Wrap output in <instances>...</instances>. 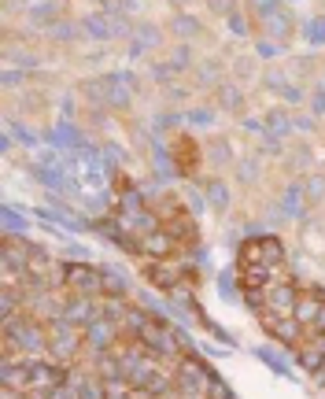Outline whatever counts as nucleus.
Segmentation results:
<instances>
[{"label": "nucleus", "mask_w": 325, "mask_h": 399, "mask_svg": "<svg viewBox=\"0 0 325 399\" xmlns=\"http://www.w3.org/2000/svg\"><path fill=\"white\" fill-rule=\"evenodd\" d=\"M292 126H296V130H303V133H310V130H315V115H296L292 111Z\"/></svg>", "instance_id": "nucleus-42"}, {"label": "nucleus", "mask_w": 325, "mask_h": 399, "mask_svg": "<svg viewBox=\"0 0 325 399\" xmlns=\"http://www.w3.org/2000/svg\"><path fill=\"white\" fill-rule=\"evenodd\" d=\"M281 4H300V0H281Z\"/></svg>", "instance_id": "nucleus-45"}, {"label": "nucleus", "mask_w": 325, "mask_h": 399, "mask_svg": "<svg viewBox=\"0 0 325 399\" xmlns=\"http://www.w3.org/2000/svg\"><path fill=\"white\" fill-rule=\"evenodd\" d=\"M277 52H281L277 41H270V37H255V56L259 59H274Z\"/></svg>", "instance_id": "nucleus-34"}, {"label": "nucleus", "mask_w": 325, "mask_h": 399, "mask_svg": "<svg viewBox=\"0 0 325 399\" xmlns=\"http://www.w3.org/2000/svg\"><path fill=\"white\" fill-rule=\"evenodd\" d=\"M226 67H222V59H203L200 67H196V78H200V85H222L226 78Z\"/></svg>", "instance_id": "nucleus-20"}, {"label": "nucleus", "mask_w": 325, "mask_h": 399, "mask_svg": "<svg viewBox=\"0 0 325 399\" xmlns=\"http://www.w3.org/2000/svg\"><path fill=\"white\" fill-rule=\"evenodd\" d=\"M248 8H252V15H255V19H266L270 11H277V8H281V0H248Z\"/></svg>", "instance_id": "nucleus-37"}, {"label": "nucleus", "mask_w": 325, "mask_h": 399, "mask_svg": "<svg viewBox=\"0 0 325 399\" xmlns=\"http://www.w3.org/2000/svg\"><path fill=\"white\" fill-rule=\"evenodd\" d=\"M255 318H259V326H263L274 340H281L284 347H300L303 337H307V329L296 321V314H270V311H263Z\"/></svg>", "instance_id": "nucleus-8"}, {"label": "nucleus", "mask_w": 325, "mask_h": 399, "mask_svg": "<svg viewBox=\"0 0 325 399\" xmlns=\"http://www.w3.org/2000/svg\"><path fill=\"white\" fill-rule=\"evenodd\" d=\"M171 34L181 37V41H196V37L203 34V22L196 15H189V11H178V15L171 19Z\"/></svg>", "instance_id": "nucleus-18"}, {"label": "nucleus", "mask_w": 325, "mask_h": 399, "mask_svg": "<svg viewBox=\"0 0 325 399\" xmlns=\"http://www.w3.org/2000/svg\"><path fill=\"white\" fill-rule=\"evenodd\" d=\"M215 370L196 355H185L174 366V381H178V396L181 399H207V389H211Z\"/></svg>", "instance_id": "nucleus-3"}, {"label": "nucleus", "mask_w": 325, "mask_h": 399, "mask_svg": "<svg viewBox=\"0 0 325 399\" xmlns=\"http://www.w3.org/2000/svg\"><path fill=\"white\" fill-rule=\"evenodd\" d=\"M34 4H41V0H34Z\"/></svg>", "instance_id": "nucleus-46"}, {"label": "nucleus", "mask_w": 325, "mask_h": 399, "mask_svg": "<svg viewBox=\"0 0 325 399\" xmlns=\"http://www.w3.org/2000/svg\"><path fill=\"white\" fill-rule=\"evenodd\" d=\"M63 292L67 296H103V270L93 263H67L63 270Z\"/></svg>", "instance_id": "nucleus-5"}, {"label": "nucleus", "mask_w": 325, "mask_h": 399, "mask_svg": "<svg viewBox=\"0 0 325 399\" xmlns=\"http://www.w3.org/2000/svg\"><path fill=\"white\" fill-rule=\"evenodd\" d=\"M207 399H237V396H233V389L215 373V377H211V389H207Z\"/></svg>", "instance_id": "nucleus-35"}, {"label": "nucleus", "mask_w": 325, "mask_h": 399, "mask_svg": "<svg viewBox=\"0 0 325 399\" xmlns=\"http://www.w3.org/2000/svg\"><path fill=\"white\" fill-rule=\"evenodd\" d=\"M166 63L174 67V74L189 71V67H192V45H189V41H181V45L174 48V52H171V59H166Z\"/></svg>", "instance_id": "nucleus-29"}, {"label": "nucleus", "mask_w": 325, "mask_h": 399, "mask_svg": "<svg viewBox=\"0 0 325 399\" xmlns=\"http://www.w3.org/2000/svg\"><path fill=\"white\" fill-rule=\"evenodd\" d=\"M56 19H59V8L56 4H45V0H41V4H34L30 15H26V22H34V27H48V22L56 27Z\"/></svg>", "instance_id": "nucleus-23"}, {"label": "nucleus", "mask_w": 325, "mask_h": 399, "mask_svg": "<svg viewBox=\"0 0 325 399\" xmlns=\"http://www.w3.org/2000/svg\"><path fill=\"white\" fill-rule=\"evenodd\" d=\"M296 321L307 333H325V289L322 285H303V296L296 303Z\"/></svg>", "instance_id": "nucleus-6"}, {"label": "nucleus", "mask_w": 325, "mask_h": 399, "mask_svg": "<svg viewBox=\"0 0 325 399\" xmlns=\"http://www.w3.org/2000/svg\"><path fill=\"white\" fill-rule=\"evenodd\" d=\"M237 263H255V266L277 270L281 263H289V259H284V244H281L274 233H266V237H248V240H240Z\"/></svg>", "instance_id": "nucleus-4"}, {"label": "nucleus", "mask_w": 325, "mask_h": 399, "mask_svg": "<svg viewBox=\"0 0 325 399\" xmlns=\"http://www.w3.org/2000/svg\"><path fill=\"white\" fill-rule=\"evenodd\" d=\"M292 71H296V74H303V78H307V74H315V59H310V56L296 59V63H292Z\"/></svg>", "instance_id": "nucleus-43"}, {"label": "nucleus", "mask_w": 325, "mask_h": 399, "mask_svg": "<svg viewBox=\"0 0 325 399\" xmlns=\"http://www.w3.org/2000/svg\"><path fill=\"white\" fill-rule=\"evenodd\" d=\"M63 318L71 321V326H78V329H89L93 321L100 318V300L96 296H67V307H63Z\"/></svg>", "instance_id": "nucleus-9"}, {"label": "nucleus", "mask_w": 325, "mask_h": 399, "mask_svg": "<svg viewBox=\"0 0 325 399\" xmlns=\"http://www.w3.org/2000/svg\"><path fill=\"white\" fill-rule=\"evenodd\" d=\"M255 63H259V56H240L237 63H233V74L248 82V78H255ZM237 78H233V82H237Z\"/></svg>", "instance_id": "nucleus-31"}, {"label": "nucleus", "mask_w": 325, "mask_h": 399, "mask_svg": "<svg viewBox=\"0 0 325 399\" xmlns=\"http://www.w3.org/2000/svg\"><path fill=\"white\" fill-rule=\"evenodd\" d=\"M307 104H310V115H315V119H322V115H325V89H322V85L310 89Z\"/></svg>", "instance_id": "nucleus-39"}, {"label": "nucleus", "mask_w": 325, "mask_h": 399, "mask_svg": "<svg viewBox=\"0 0 325 399\" xmlns=\"http://www.w3.org/2000/svg\"><path fill=\"white\" fill-rule=\"evenodd\" d=\"M292 111H284V108H270L263 115V133L266 137H277V140H289L292 137Z\"/></svg>", "instance_id": "nucleus-13"}, {"label": "nucleus", "mask_w": 325, "mask_h": 399, "mask_svg": "<svg viewBox=\"0 0 325 399\" xmlns=\"http://www.w3.org/2000/svg\"><path fill=\"white\" fill-rule=\"evenodd\" d=\"M281 211L289 215V218H303V211H307V192H303V182L284 185V192H281Z\"/></svg>", "instance_id": "nucleus-16"}, {"label": "nucleus", "mask_w": 325, "mask_h": 399, "mask_svg": "<svg viewBox=\"0 0 325 399\" xmlns=\"http://www.w3.org/2000/svg\"><path fill=\"white\" fill-rule=\"evenodd\" d=\"M255 355L263 358V363L277 373V377H289V373H292V370H289V363H284V358H281L277 351H270V347H255Z\"/></svg>", "instance_id": "nucleus-28"}, {"label": "nucleus", "mask_w": 325, "mask_h": 399, "mask_svg": "<svg viewBox=\"0 0 325 399\" xmlns=\"http://www.w3.org/2000/svg\"><path fill=\"white\" fill-rule=\"evenodd\" d=\"M207 11H211V15H222V19H229L233 11H237V0H207Z\"/></svg>", "instance_id": "nucleus-38"}, {"label": "nucleus", "mask_w": 325, "mask_h": 399, "mask_svg": "<svg viewBox=\"0 0 325 399\" xmlns=\"http://www.w3.org/2000/svg\"><path fill=\"white\" fill-rule=\"evenodd\" d=\"M133 37L148 48V52L163 45V30H159V27H152V22H137V27H133Z\"/></svg>", "instance_id": "nucleus-25"}, {"label": "nucleus", "mask_w": 325, "mask_h": 399, "mask_svg": "<svg viewBox=\"0 0 325 399\" xmlns=\"http://www.w3.org/2000/svg\"><path fill=\"white\" fill-rule=\"evenodd\" d=\"M4 337L19 347L22 358H45L48 355V326L30 311H19L15 318L4 321Z\"/></svg>", "instance_id": "nucleus-1"}, {"label": "nucleus", "mask_w": 325, "mask_h": 399, "mask_svg": "<svg viewBox=\"0 0 325 399\" xmlns=\"http://www.w3.org/2000/svg\"><path fill=\"white\" fill-rule=\"evenodd\" d=\"M26 82V67H8L4 71V89H19Z\"/></svg>", "instance_id": "nucleus-41"}, {"label": "nucleus", "mask_w": 325, "mask_h": 399, "mask_svg": "<svg viewBox=\"0 0 325 399\" xmlns=\"http://www.w3.org/2000/svg\"><path fill=\"white\" fill-rule=\"evenodd\" d=\"M307 96H310V93H307L303 85H296V82H292V85H289V82L281 85V100H284V104H303Z\"/></svg>", "instance_id": "nucleus-32"}, {"label": "nucleus", "mask_w": 325, "mask_h": 399, "mask_svg": "<svg viewBox=\"0 0 325 399\" xmlns=\"http://www.w3.org/2000/svg\"><path fill=\"white\" fill-rule=\"evenodd\" d=\"M310 377H315V381H318V384H325V358H322V366H318V370H315V373H310Z\"/></svg>", "instance_id": "nucleus-44"}, {"label": "nucleus", "mask_w": 325, "mask_h": 399, "mask_svg": "<svg viewBox=\"0 0 325 399\" xmlns=\"http://www.w3.org/2000/svg\"><path fill=\"white\" fill-rule=\"evenodd\" d=\"M82 22H56L52 27V41H59V45H74L78 37H82Z\"/></svg>", "instance_id": "nucleus-26"}, {"label": "nucleus", "mask_w": 325, "mask_h": 399, "mask_svg": "<svg viewBox=\"0 0 325 399\" xmlns=\"http://www.w3.org/2000/svg\"><path fill=\"white\" fill-rule=\"evenodd\" d=\"M263 22H266L263 34L270 37V41H277V45H289V41H292V34H296V15H292V11L284 8V4H281L277 11H270Z\"/></svg>", "instance_id": "nucleus-11"}, {"label": "nucleus", "mask_w": 325, "mask_h": 399, "mask_svg": "<svg viewBox=\"0 0 325 399\" xmlns=\"http://www.w3.org/2000/svg\"><path fill=\"white\" fill-rule=\"evenodd\" d=\"M200 163H203V145L200 140H192L189 133H174L171 137V166H174V174L192 177L200 171Z\"/></svg>", "instance_id": "nucleus-7"}, {"label": "nucleus", "mask_w": 325, "mask_h": 399, "mask_svg": "<svg viewBox=\"0 0 325 399\" xmlns=\"http://www.w3.org/2000/svg\"><path fill=\"white\" fill-rule=\"evenodd\" d=\"M0 218H4V233H11V237H19L22 229H30L26 215H19L15 208H4V211H0Z\"/></svg>", "instance_id": "nucleus-27"}, {"label": "nucleus", "mask_w": 325, "mask_h": 399, "mask_svg": "<svg viewBox=\"0 0 325 399\" xmlns=\"http://www.w3.org/2000/svg\"><path fill=\"white\" fill-rule=\"evenodd\" d=\"M48 137H52V148H74V152H78V148H85V133L78 130L74 122H67V119H63Z\"/></svg>", "instance_id": "nucleus-15"}, {"label": "nucleus", "mask_w": 325, "mask_h": 399, "mask_svg": "<svg viewBox=\"0 0 325 399\" xmlns=\"http://www.w3.org/2000/svg\"><path fill=\"white\" fill-rule=\"evenodd\" d=\"M203 159L215 166V171H226V166H233V140L229 137H211L203 148Z\"/></svg>", "instance_id": "nucleus-14"}, {"label": "nucleus", "mask_w": 325, "mask_h": 399, "mask_svg": "<svg viewBox=\"0 0 325 399\" xmlns=\"http://www.w3.org/2000/svg\"><path fill=\"white\" fill-rule=\"evenodd\" d=\"M215 104L229 115H244L248 111V96H244L240 82H222V85H215Z\"/></svg>", "instance_id": "nucleus-12"}, {"label": "nucleus", "mask_w": 325, "mask_h": 399, "mask_svg": "<svg viewBox=\"0 0 325 399\" xmlns=\"http://www.w3.org/2000/svg\"><path fill=\"white\" fill-rule=\"evenodd\" d=\"M203 200L211 203V208L222 215V211H229V200H233V192H229V185L222 182V177H207L203 182Z\"/></svg>", "instance_id": "nucleus-17"}, {"label": "nucleus", "mask_w": 325, "mask_h": 399, "mask_svg": "<svg viewBox=\"0 0 325 399\" xmlns=\"http://www.w3.org/2000/svg\"><path fill=\"white\" fill-rule=\"evenodd\" d=\"M185 119H189L192 126H211V122H215V108H189Z\"/></svg>", "instance_id": "nucleus-33"}, {"label": "nucleus", "mask_w": 325, "mask_h": 399, "mask_svg": "<svg viewBox=\"0 0 325 399\" xmlns=\"http://www.w3.org/2000/svg\"><path fill=\"white\" fill-rule=\"evenodd\" d=\"M284 163H289L292 171H310V163H315V148L303 145V140H292V152H284Z\"/></svg>", "instance_id": "nucleus-19"}, {"label": "nucleus", "mask_w": 325, "mask_h": 399, "mask_svg": "<svg viewBox=\"0 0 325 399\" xmlns=\"http://www.w3.org/2000/svg\"><path fill=\"white\" fill-rule=\"evenodd\" d=\"M119 337H122L119 326H111L108 318H96L93 326L85 329V351L96 358V355H103V351H111V347L119 344Z\"/></svg>", "instance_id": "nucleus-10"}, {"label": "nucleus", "mask_w": 325, "mask_h": 399, "mask_svg": "<svg viewBox=\"0 0 325 399\" xmlns=\"http://www.w3.org/2000/svg\"><path fill=\"white\" fill-rule=\"evenodd\" d=\"M233 171H237V182H240V185H255V182H259V152L244 156L237 166H233Z\"/></svg>", "instance_id": "nucleus-22"}, {"label": "nucleus", "mask_w": 325, "mask_h": 399, "mask_svg": "<svg viewBox=\"0 0 325 399\" xmlns=\"http://www.w3.org/2000/svg\"><path fill=\"white\" fill-rule=\"evenodd\" d=\"M303 192H307V203H322L325 200V174L322 171H310L303 177Z\"/></svg>", "instance_id": "nucleus-24"}, {"label": "nucleus", "mask_w": 325, "mask_h": 399, "mask_svg": "<svg viewBox=\"0 0 325 399\" xmlns=\"http://www.w3.org/2000/svg\"><path fill=\"white\" fill-rule=\"evenodd\" d=\"M48 326V358H56L63 366H74V358L85 351V333L71 326L67 318H52Z\"/></svg>", "instance_id": "nucleus-2"}, {"label": "nucleus", "mask_w": 325, "mask_h": 399, "mask_svg": "<svg viewBox=\"0 0 325 399\" xmlns=\"http://www.w3.org/2000/svg\"><path fill=\"white\" fill-rule=\"evenodd\" d=\"M303 37L310 45H325V15H315L303 22Z\"/></svg>", "instance_id": "nucleus-30"}, {"label": "nucleus", "mask_w": 325, "mask_h": 399, "mask_svg": "<svg viewBox=\"0 0 325 399\" xmlns=\"http://www.w3.org/2000/svg\"><path fill=\"white\" fill-rule=\"evenodd\" d=\"M11 133H15V140H19L22 148H34V145H37V130H30V126L11 122Z\"/></svg>", "instance_id": "nucleus-36"}, {"label": "nucleus", "mask_w": 325, "mask_h": 399, "mask_svg": "<svg viewBox=\"0 0 325 399\" xmlns=\"http://www.w3.org/2000/svg\"><path fill=\"white\" fill-rule=\"evenodd\" d=\"M226 27H229V34H237V37H248V34H252V27L244 22V15H240V11H233V15L226 19Z\"/></svg>", "instance_id": "nucleus-40"}, {"label": "nucleus", "mask_w": 325, "mask_h": 399, "mask_svg": "<svg viewBox=\"0 0 325 399\" xmlns=\"http://www.w3.org/2000/svg\"><path fill=\"white\" fill-rule=\"evenodd\" d=\"M100 270H103V296H126L129 292L126 274H119L115 266H100Z\"/></svg>", "instance_id": "nucleus-21"}]
</instances>
